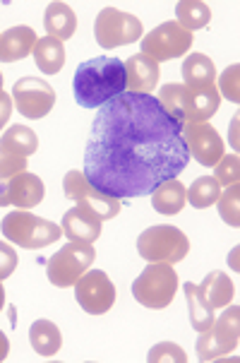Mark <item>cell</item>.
I'll use <instances>...</instances> for the list:
<instances>
[{
  "instance_id": "cell-26",
  "label": "cell",
  "mask_w": 240,
  "mask_h": 363,
  "mask_svg": "<svg viewBox=\"0 0 240 363\" xmlns=\"http://www.w3.org/2000/svg\"><path fill=\"white\" fill-rule=\"evenodd\" d=\"M176 17L178 24H181L185 32L193 34L195 29L207 27L209 20H212V10H209L207 3H200V0H181L176 5Z\"/></svg>"
},
{
  "instance_id": "cell-13",
  "label": "cell",
  "mask_w": 240,
  "mask_h": 363,
  "mask_svg": "<svg viewBox=\"0 0 240 363\" xmlns=\"http://www.w3.org/2000/svg\"><path fill=\"white\" fill-rule=\"evenodd\" d=\"M12 101L24 118L39 121L55 106V89L39 77H22L12 87Z\"/></svg>"
},
{
  "instance_id": "cell-33",
  "label": "cell",
  "mask_w": 240,
  "mask_h": 363,
  "mask_svg": "<svg viewBox=\"0 0 240 363\" xmlns=\"http://www.w3.org/2000/svg\"><path fill=\"white\" fill-rule=\"evenodd\" d=\"M238 65H231L229 70L221 75V91L219 94H224L226 99H231L233 104L240 101V94H238Z\"/></svg>"
},
{
  "instance_id": "cell-18",
  "label": "cell",
  "mask_w": 240,
  "mask_h": 363,
  "mask_svg": "<svg viewBox=\"0 0 240 363\" xmlns=\"http://www.w3.org/2000/svg\"><path fill=\"white\" fill-rule=\"evenodd\" d=\"M36 46V32L27 24L5 29L0 34V63H15V60L27 58Z\"/></svg>"
},
{
  "instance_id": "cell-20",
  "label": "cell",
  "mask_w": 240,
  "mask_h": 363,
  "mask_svg": "<svg viewBox=\"0 0 240 363\" xmlns=\"http://www.w3.org/2000/svg\"><path fill=\"white\" fill-rule=\"evenodd\" d=\"M197 291H200V296L205 298V303L209 308L217 311V308L231 306V298H233V294H236V289H233L231 277L217 269V272H209L205 277V281L197 286Z\"/></svg>"
},
{
  "instance_id": "cell-12",
  "label": "cell",
  "mask_w": 240,
  "mask_h": 363,
  "mask_svg": "<svg viewBox=\"0 0 240 363\" xmlns=\"http://www.w3.org/2000/svg\"><path fill=\"white\" fill-rule=\"evenodd\" d=\"M75 298L84 313H89V315H103V313L113 308L118 294H115L113 281L108 279L106 272H101V269H87L75 284Z\"/></svg>"
},
{
  "instance_id": "cell-28",
  "label": "cell",
  "mask_w": 240,
  "mask_h": 363,
  "mask_svg": "<svg viewBox=\"0 0 240 363\" xmlns=\"http://www.w3.org/2000/svg\"><path fill=\"white\" fill-rule=\"evenodd\" d=\"M221 186L217 183V178L212 176H200L193 186L188 188V205H193L195 209H205L212 207L219 200Z\"/></svg>"
},
{
  "instance_id": "cell-37",
  "label": "cell",
  "mask_w": 240,
  "mask_h": 363,
  "mask_svg": "<svg viewBox=\"0 0 240 363\" xmlns=\"http://www.w3.org/2000/svg\"><path fill=\"white\" fill-rule=\"evenodd\" d=\"M5 308V286H3V281H0V311Z\"/></svg>"
},
{
  "instance_id": "cell-7",
  "label": "cell",
  "mask_w": 240,
  "mask_h": 363,
  "mask_svg": "<svg viewBox=\"0 0 240 363\" xmlns=\"http://www.w3.org/2000/svg\"><path fill=\"white\" fill-rule=\"evenodd\" d=\"M94 260H96L94 245L82 243V241H70L53 257L46 260V277L53 286H60V289L75 286L77 279L87 272Z\"/></svg>"
},
{
  "instance_id": "cell-6",
  "label": "cell",
  "mask_w": 240,
  "mask_h": 363,
  "mask_svg": "<svg viewBox=\"0 0 240 363\" xmlns=\"http://www.w3.org/2000/svg\"><path fill=\"white\" fill-rule=\"evenodd\" d=\"M137 253L147 262H168L176 264L185 260L190 253V241L181 229L171 224L149 226L147 231L139 233L137 238Z\"/></svg>"
},
{
  "instance_id": "cell-5",
  "label": "cell",
  "mask_w": 240,
  "mask_h": 363,
  "mask_svg": "<svg viewBox=\"0 0 240 363\" xmlns=\"http://www.w3.org/2000/svg\"><path fill=\"white\" fill-rule=\"evenodd\" d=\"M178 291V274L168 262H149L144 272L135 279L132 296L139 306L152 311H161L171 306Z\"/></svg>"
},
{
  "instance_id": "cell-24",
  "label": "cell",
  "mask_w": 240,
  "mask_h": 363,
  "mask_svg": "<svg viewBox=\"0 0 240 363\" xmlns=\"http://www.w3.org/2000/svg\"><path fill=\"white\" fill-rule=\"evenodd\" d=\"M29 342L32 349L39 356H55L63 347V335H60L58 325L51 320H36L29 328Z\"/></svg>"
},
{
  "instance_id": "cell-17",
  "label": "cell",
  "mask_w": 240,
  "mask_h": 363,
  "mask_svg": "<svg viewBox=\"0 0 240 363\" xmlns=\"http://www.w3.org/2000/svg\"><path fill=\"white\" fill-rule=\"evenodd\" d=\"M60 229H63V233L70 241L94 243L96 238L101 236V219L82 207H72L65 212Z\"/></svg>"
},
{
  "instance_id": "cell-36",
  "label": "cell",
  "mask_w": 240,
  "mask_h": 363,
  "mask_svg": "<svg viewBox=\"0 0 240 363\" xmlns=\"http://www.w3.org/2000/svg\"><path fill=\"white\" fill-rule=\"evenodd\" d=\"M8 354H10V340H8V335L0 330V361L8 359Z\"/></svg>"
},
{
  "instance_id": "cell-30",
  "label": "cell",
  "mask_w": 240,
  "mask_h": 363,
  "mask_svg": "<svg viewBox=\"0 0 240 363\" xmlns=\"http://www.w3.org/2000/svg\"><path fill=\"white\" fill-rule=\"evenodd\" d=\"M214 178H217L219 186H233L240 178V159L238 155H224L214 166Z\"/></svg>"
},
{
  "instance_id": "cell-9",
  "label": "cell",
  "mask_w": 240,
  "mask_h": 363,
  "mask_svg": "<svg viewBox=\"0 0 240 363\" xmlns=\"http://www.w3.org/2000/svg\"><path fill=\"white\" fill-rule=\"evenodd\" d=\"M63 193L67 200L77 202V207L87 209V212L96 214L98 219H113L120 214L122 202L118 198H110V195L96 190L91 183L87 181V176L82 171H67L63 178Z\"/></svg>"
},
{
  "instance_id": "cell-15",
  "label": "cell",
  "mask_w": 240,
  "mask_h": 363,
  "mask_svg": "<svg viewBox=\"0 0 240 363\" xmlns=\"http://www.w3.org/2000/svg\"><path fill=\"white\" fill-rule=\"evenodd\" d=\"M44 181L29 171H22L8 181H0V207L15 205L17 209H32L44 202Z\"/></svg>"
},
{
  "instance_id": "cell-22",
  "label": "cell",
  "mask_w": 240,
  "mask_h": 363,
  "mask_svg": "<svg viewBox=\"0 0 240 363\" xmlns=\"http://www.w3.org/2000/svg\"><path fill=\"white\" fill-rule=\"evenodd\" d=\"M34 63L41 72L46 75H58L65 65V46L63 41L53 39V36H44V39H36L34 46Z\"/></svg>"
},
{
  "instance_id": "cell-23",
  "label": "cell",
  "mask_w": 240,
  "mask_h": 363,
  "mask_svg": "<svg viewBox=\"0 0 240 363\" xmlns=\"http://www.w3.org/2000/svg\"><path fill=\"white\" fill-rule=\"evenodd\" d=\"M181 72L183 79H185V87H212L214 79H217V65L205 53L188 55Z\"/></svg>"
},
{
  "instance_id": "cell-38",
  "label": "cell",
  "mask_w": 240,
  "mask_h": 363,
  "mask_svg": "<svg viewBox=\"0 0 240 363\" xmlns=\"http://www.w3.org/2000/svg\"><path fill=\"white\" fill-rule=\"evenodd\" d=\"M0 91H3V72H0Z\"/></svg>"
},
{
  "instance_id": "cell-21",
  "label": "cell",
  "mask_w": 240,
  "mask_h": 363,
  "mask_svg": "<svg viewBox=\"0 0 240 363\" xmlns=\"http://www.w3.org/2000/svg\"><path fill=\"white\" fill-rule=\"evenodd\" d=\"M185 205H188V188L183 186L178 178H171V181L161 183V186L152 193V207L156 209L159 214H166V217L183 212Z\"/></svg>"
},
{
  "instance_id": "cell-8",
  "label": "cell",
  "mask_w": 240,
  "mask_h": 363,
  "mask_svg": "<svg viewBox=\"0 0 240 363\" xmlns=\"http://www.w3.org/2000/svg\"><path fill=\"white\" fill-rule=\"evenodd\" d=\"M197 340V356L200 361H214L219 356H226L238 349L240 337V308L238 306H226V311L219 318H214L212 328L200 332Z\"/></svg>"
},
{
  "instance_id": "cell-16",
  "label": "cell",
  "mask_w": 240,
  "mask_h": 363,
  "mask_svg": "<svg viewBox=\"0 0 240 363\" xmlns=\"http://www.w3.org/2000/svg\"><path fill=\"white\" fill-rule=\"evenodd\" d=\"M122 65H125V75H127V91L152 94L154 87L159 84V77H161L156 60H152L144 53H135Z\"/></svg>"
},
{
  "instance_id": "cell-1",
  "label": "cell",
  "mask_w": 240,
  "mask_h": 363,
  "mask_svg": "<svg viewBox=\"0 0 240 363\" xmlns=\"http://www.w3.org/2000/svg\"><path fill=\"white\" fill-rule=\"evenodd\" d=\"M190 162L183 123L156 96L122 91L96 111L84 147L87 181L110 198H144Z\"/></svg>"
},
{
  "instance_id": "cell-19",
  "label": "cell",
  "mask_w": 240,
  "mask_h": 363,
  "mask_svg": "<svg viewBox=\"0 0 240 363\" xmlns=\"http://www.w3.org/2000/svg\"><path fill=\"white\" fill-rule=\"evenodd\" d=\"M44 27L48 36L58 41L72 39L77 32V15L67 3H51L44 12Z\"/></svg>"
},
{
  "instance_id": "cell-4",
  "label": "cell",
  "mask_w": 240,
  "mask_h": 363,
  "mask_svg": "<svg viewBox=\"0 0 240 363\" xmlns=\"http://www.w3.org/2000/svg\"><path fill=\"white\" fill-rule=\"evenodd\" d=\"M0 229H3V236L8 238V241L27 250L46 248V245L55 243L63 236V229H60L55 221L36 217L29 209H15V212H10L8 217L3 219Z\"/></svg>"
},
{
  "instance_id": "cell-2",
  "label": "cell",
  "mask_w": 240,
  "mask_h": 363,
  "mask_svg": "<svg viewBox=\"0 0 240 363\" xmlns=\"http://www.w3.org/2000/svg\"><path fill=\"white\" fill-rule=\"evenodd\" d=\"M72 91L82 108H101L103 104L127 91V75L122 60L113 55H98L77 65Z\"/></svg>"
},
{
  "instance_id": "cell-35",
  "label": "cell",
  "mask_w": 240,
  "mask_h": 363,
  "mask_svg": "<svg viewBox=\"0 0 240 363\" xmlns=\"http://www.w3.org/2000/svg\"><path fill=\"white\" fill-rule=\"evenodd\" d=\"M10 116H12V96L0 91V130H3L5 123L10 121Z\"/></svg>"
},
{
  "instance_id": "cell-29",
  "label": "cell",
  "mask_w": 240,
  "mask_h": 363,
  "mask_svg": "<svg viewBox=\"0 0 240 363\" xmlns=\"http://www.w3.org/2000/svg\"><path fill=\"white\" fill-rule=\"evenodd\" d=\"M238 202H240V188H238V183H233V186L226 188V193H221L219 200H217L221 219H224L229 226H233V229H238V226H240Z\"/></svg>"
},
{
  "instance_id": "cell-32",
  "label": "cell",
  "mask_w": 240,
  "mask_h": 363,
  "mask_svg": "<svg viewBox=\"0 0 240 363\" xmlns=\"http://www.w3.org/2000/svg\"><path fill=\"white\" fill-rule=\"evenodd\" d=\"M22 171H27V159L12 155L10 150L0 145V181H8V178L22 174Z\"/></svg>"
},
{
  "instance_id": "cell-27",
  "label": "cell",
  "mask_w": 240,
  "mask_h": 363,
  "mask_svg": "<svg viewBox=\"0 0 240 363\" xmlns=\"http://www.w3.org/2000/svg\"><path fill=\"white\" fill-rule=\"evenodd\" d=\"M183 291H185V298H188V311H190V325L197 330V332H205L212 328L214 323V308H209L205 303V298L200 296V291H197V284L193 281H188L185 286H183Z\"/></svg>"
},
{
  "instance_id": "cell-3",
  "label": "cell",
  "mask_w": 240,
  "mask_h": 363,
  "mask_svg": "<svg viewBox=\"0 0 240 363\" xmlns=\"http://www.w3.org/2000/svg\"><path fill=\"white\" fill-rule=\"evenodd\" d=\"M156 101L168 111L178 123H207L221 106L217 84L212 87H185V84H166L159 89Z\"/></svg>"
},
{
  "instance_id": "cell-10",
  "label": "cell",
  "mask_w": 240,
  "mask_h": 363,
  "mask_svg": "<svg viewBox=\"0 0 240 363\" xmlns=\"http://www.w3.org/2000/svg\"><path fill=\"white\" fill-rule=\"evenodd\" d=\"M94 36L101 48H118L135 44L142 36V22L130 12H122L115 8H103L96 15Z\"/></svg>"
},
{
  "instance_id": "cell-31",
  "label": "cell",
  "mask_w": 240,
  "mask_h": 363,
  "mask_svg": "<svg viewBox=\"0 0 240 363\" xmlns=\"http://www.w3.org/2000/svg\"><path fill=\"white\" fill-rule=\"evenodd\" d=\"M147 361H149V363H173V361L176 363H185L188 354L173 342H161V344H156V347H152Z\"/></svg>"
},
{
  "instance_id": "cell-11",
  "label": "cell",
  "mask_w": 240,
  "mask_h": 363,
  "mask_svg": "<svg viewBox=\"0 0 240 363\" xmlns=\"http://www.w3.org/2000/svg\"><path fill=\"white\" fill-rule=\"evenodd\" d=\"M193 48V34L185 32L178 22H164L142 39V53L156 63H166L185 55Z\"/></svg>"
},
{
  "instance_id": "cell-25",
  "label": "cell",
  "mask_w": 240,
  "mask_h": 363,
  "mask_svg": "<svg viewBox=\"0 0 240 363\" xmlns=\"http://www.w3.org/2000/svg\"><path fill=\"white\" fill-rule=\"evenodd\" d=\"M0 145H3L5 150H10L12 155L27 159L39 150V138H36V133L27 125H10L3 138H0Z\"/></svg>"
},
{
  "instance_id": "cell-34",
  "label": "cell",
  "mask_w": 240,
  "mask_h": 363,
  "mask_svg": "<svg viewBox=\"0 0 240 363\" xmlns=\"http://www.w3.org/2000/svg\"><path fill=\"white\" fill-rule=\"evenodd\" d=\"M17 250L10 243L0 241V281L8 279V277L17 269Z\"/></svg>"
},
{
  "instance_id": "cell-14",
  "label": "cell",
  "mask_w": 240,
  "mask_h": 363,
  "mask_svg": "<svg viewBox=\"0 0 240 363\" xmlns=\"http://www.w3.org/2000/svg\"><path fill=\"white\" fill-rule=\"evenodd\" d=\"M183 140H185L188 155L202 166L212 169L224 157V140L209 123H185L183 125Z\"/></svg>"
}]
</instances>
